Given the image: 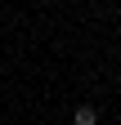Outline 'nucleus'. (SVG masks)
Listing matches in <instances>:
<instances>
[{
  "instance_id": "1",
  "label": "nucleus",
  "mask_w": 121,
  "mask_h": 125,
  "mask_svg": "<svg viewBox=\"0 0 121 125\" xmlns=\"http://www.w3.org/2000/svg\"><path fill=\"white\" fill-rule=\"evenodd\" d=\"M72 125H99V107H90V103H81L76 112H72Z\"/></svg>"
}]
</instances>
